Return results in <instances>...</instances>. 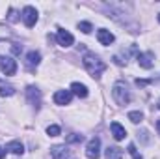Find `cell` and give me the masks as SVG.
Returning a JSON list of instances; mask_svg holds the SVG:
<instances>
[{
  "mask_svg": "<svg viewBox=\"0 0 160 159\" xmlns=\"http://www.w3.org/2000/svg\"><path fill=\"white\" fill-rule=\"evenodd\" d=\"M84 68L88 69V73H89L93 79H99L101 73L106 69V64H104L99 56H95L93 52H86V54H84Z\"/></svg>",
  "mask_w": 160,
  "mask_h": 159,
  "instance_id": "6da1fadb",
  "label": "cell"
},
{
  "mask_svg": "<svg viewBox=\"0 0 160 159\" xmlns=\"http://www.w3.org/2000/svg\"><path fill=\"white\" fill-rule=\"evenodd\" d=\"M112 96H114V99H116L118 105H127V103L130 101V92H128L127 84L121 82V80H118V82L112 86Z\"/></svg>",
  "mask_w": 160,
  "mask_h": 159,
  "instance_id": "7a4b0ae2",
  "label": "cell"
},
{
  "mask_svg": "<svg viewBox=\"0 0 160 159\" xmlns=\"http://www.w3.org/2000/svg\"><path fill=\"white\" fill-rule=\"evenodd\" d=\"M86 156H88V159H99V156H101V139L99 137H93L88 142Z\"/></svg>",
  "mask_w": 160,
  "mask_h": 159,
  "instance_id": "3957f363",
  "label": "cell"
},
{
  "mask_svg": "<svg viewBox=\"0 0 160 159\" xmlns=\"http://www.w3.org/2000/svg\"><path fill=\"white\" fill-rule=\"evenodd\" d=\"M22 21H24V25L28 26V28H32L36 23H38V9L36 8H32V6H26L24 9H22Z\"/></svg>",
  "mask_w": 160,
  "mask_h": 159,
  "instance_id": "277c9868",
  "label": "cell"
},
{
  "mask_svg": "<svg viewBox=\"0 0 160 159\" xmlns=\"http://www.w3.org/2000/svg\"><path fill=\"white\" fill-rule=\"evenodd\" d=\"M0 69L6 75H15L17 71V62L11 56H0Z\"/></svg>",
  "mask_w": 160,
  "mask_h": 159,
  "instance_id": "5b68a950",
  "label": "cell"
},
{
  "mask_svg": "<svg viewBox=\"0 0 160 159\" xmlns=\"http://www.w3.org/2000/svg\"><path fill=\"white\" fill-rule=\"evenodd\" d=\"M56 40H58V43H60L62 47H71V45L75 43L73 34H71V32H67V30H63V28H60V30H58Z\"/></svg>",
  "mask_w": 160,
  "mask_h": 159,
  "instance_id": "8992f818",
  "label": "cell"
},
{
  "mask_svg": "<svg viewBox=\"0 0 160 159\" xmlns=\"http://www.w3.org/2000/svg\"><path fill=\"white\" fill-rule=\"evenodd\" d=\"M50 156H52V159H69L71 152L65 144H58V146L50 148Z\"/></svg>",
  "mask_w": 160,
  "mask_h": 159,
  "instance_id": "52a82bcc",
  "label": "cell"
},
{
  "mask_svg": "<svg viewBox=\"0 0 160 159\" xmlns=\"http://www.w3.org/2000/svg\"><path fill=\"white\" fill-rule=\"evenodd\" d=\"M71 99H73L71 90H58V92L54 94V103H56V105H69Z\"/></svg>",
  "mask_w": 160,
  "mask_h": 159,
  "instance_id": "ba28073f",
  "label": "cell"
},
{
  "mask_svg": "<svg viewBox=\"0 0 160 159\" xmlns=\"http://www.w3.org/2000/svg\"><path fill=\"white\" fill-rule=\"evenodd\" d=\"M26 97H28V101L38 109L39 103H41V90L36 88V86H28V88H26Z\"/></svg>",
  "mask_w": 160,
  "mask_h": 159,
  "instance_id": "9c48e42d",
  "label": "cell"
},
{
  "mask_svg": "<svg viewBox=\"0 0 160 159\" xmlns=\"http://www.w3.org/2000/svg\"><path fill=\"white\" fill-rule=\"evenodd\" d=\"M138 64L145 69H151L155 66V54L153 52H140L138 54Z\"/></svg>",
  "mask_w": 160,
  "mask_h": 159,
  "instance_id": "30bf717a",
  "label": "cell"
},
{
  "mask_svg": "<svg viewBox=\"0 0 160 159\" xmlns=\"http://www.w3.org/2000/svg\"><path fill=\"white\" fill-rule=\"evenodd\" d=\"M6 152L15 154V156H22V154H24V146H22L21 140H11V142L6 144Z\"/></svg>",
  "mask_w": 160,
  "mask_h": 159,
  "instance_id": "8fae6325",
  "label": "cell"
},
{
  "mask_svg": "<svg viewBox=\"0 0 160 159\" xmlns=\"http://www.w3.org/2000/svg\"><path fill=\"white\" fill-rule=\"evenodd\" d=\"M97 40L101 45H110V43H114V34L110 32V30H104V28H101L99 32H97Z\"/></svg>",
  "mask_w": 160,
  "mask_h": 159,
  "instance_id": "7c38bea8",
  "label": "cell"
},
{
  "mask_svg": "<svg viewBox=\"0 0 160 159\" xmlns=\"http://www.w3.org/2000/svg\"><path fill=\"white\" fill-rule=\"evenodd\" d=\"M110 129H112V135H114L116 140H123V139L127 137L125 127H123L121 123H118V122H112V123H110Z\"/></svg>",
  "mask_w": 160,
  "mask_h": 159,
  "instance_id": "4fadbf2b",
  "label": "cell"
},
{
  "mask_svg": "<svg viewBox=\"0 0 160 159\" xmlns=\"http://www.w3.org/2000/svg\"><path fill=\"white\" fill-rule=\"evenodd\" d=\"M104 159H123V150L118 146H108L104 152Z\"/></svg>",
  "mask_w": 160,
  "mask_h": 159,
  "instance_id": "5bb4252c",
  "label": "cell"
},
{
  "mask_svg": "<svg viewBox=\"0 0 160 159\" xmlns=\"http://www.w3.org/2000/svg\"><path fill=\"white\" fill-rule=\"evenodd\" d=\"M39 62H41V54L38 51H30L26 54V66L28 68H36V66H39Z\"/></svg>",
  "mask_w": 160,
  "mask_h": 159,
  "instance_id": "9a60e30c",
  "label": "cell"
},
{
  "mask_svg": "<svg viewBox=\"0 0 160 159\" xmlns=\"http://www.w3.org/2000/svg\"><path fill=\"white\" fill-rule=\"evenodd\" d=\"M71 94H75L78 97H88V88L84 84H80V82H73L71 84Z\"/></svg>",
  "mask_w": 160,
  "mask_h": 159,
  "instance_id": "2e32d148",
  "label": "cell"
},
{
  "mask_svg": "<svg viewBox=\"0 0 160 159\" xmlns=\"http://www.w3.org/2000/svg\"><path fill=\"white\" fill-rule=\"evenodd\" d=\"M128 120H130L132 123H140V122L143 120V114H142L140 111H132V112H128Z\"/></svg>",
  "mask_w": 160,
  "mask_h": 159,
  "instance_id": "e0dca14e",
  "label": "cell"
},
{
  "mask_svg": "<svg viewBox=\"0 0 160 159\" xmlns=\"http://www.w3.org/2000/svg\"><path fill=\"white\" fill-rule=\"evenodd\" d=\"M15 94V88L13 86H0V96L2 97H11Z\"/></svg>",
  "mask_w": 160,
  "mask_h": 159,
  "instance_id": "ac0fdd59",
  "label": "cell"
},
{
  "mask_svg": "<svg viewBox=\"0 0 160 159\" xmlns=\"http://www.w3.org/2000/svg\"><path fill=\"white\" fill-rule=\"evenodd\" d=\"M78 30H82L84 34H89V32L93 30V26H91V23H88V21H82V23H78Z\"/></svg>",
  "mask_w": 160,
  "mask_h": 159,
  "instance_id": "d6986e66",
  "label": "cell"
},
{
  "mask_svg": "<svg viewBox=\"0 0 160 159\" xmlns=\"http://www.w3.org/2000/svg\"><path fill=\"white\" fill-rule=\"evenodd\" d=\"M47 135L48 137H58L60 135V127L58 125H48L47 127Z\"/></svg>",
  "mask_w": 160,
  "mask_h": 159,
  "instance_id": "ffe728a7",
  "label": "cell"
},
{
  "mask_svg": "<svg viewBox=\"0 0 160 159\" xmlns=\"http://www.w3.org/2000/svg\"><path fill=\"white\" fill-rule=\"evenodd\" d=\"M128 154H130L134 159H143V157H142V154L136 150V146H134V144H128Z\"/></svg>",
  "mask_w": 160,
  "mask_h": 159,
  "instance_id": "44dd1931",
  "label": "cell"
},
{
  "mask_svg": "<svg viewBox=\"0 0 160 159\" xmlns=\"http://www.w3.org/2000/svg\"><path fill=\"white\" fill-rule=\"evenodd\" d=\"M82 139H84L82 135H77V133H73V135H69V137H67V142H80Z\"/></svg>",
  "mask_w": 160,
  "mask_h": 159,
  "instance_id": "7402d4cb",
  "label": "cell"
},
{
  "mask_svg": "<svg viewBox=\"0 0 160 159\" xmlns=\"http://www.w3.org/2000/svg\"><path fill=\"white\" fill-rule=\"evenodd\" d=\"M17 13H15V9H9V21H17V17H15Z\"/></svg>",
  "mask_w": 160,
  "mask_h": 159,
  "instance_id": "603a6c76",
  "label": "cell"
},
{
  "mask_svg": "<svg viewBox=\"0 0 160 159\" xmlns=\"http://www.w3.org/2000/svg\"><path fill=\"white\" fill-rule=\"evenodd\" d=\"M149 82H151V80H142V79L136 80V84H138V86H145V84H149Z\"/></svg>",
  "mask_w": 160,
  "mask_h": 159,
  "instance_id": "cb8c5ba5",
  "label": "cell"
},
{
  "mask_svg": "<svg viewBox=\"0 0 160 159\" xmlns=\"http://www.w3.org/2000/svg\"><path fill=\"white\" fill-rule=\"evenodd\" d=\"M6 154H8V152H6V148H0V159L6 157Z\"/></svg>",
  "mask_w": 160,
  "mask_h": 159,
  "instance_id": "d4e9b609",
  "label": "cell"
},
{
  "mask_svg": "<svg viewBox=\"0 0 160 159\" xmlns=\"http://www.w3.org/2000/svg\"><path fill=\"white\" fill-rule=\"evenodd\" d=\"M157 129H158V133H160V120L157 122Z\"/></svg>",
  "mask_w": 160,
  "mask_h": 159,
  "instance_id": "484cf974",
  "label": "cell"
},
{
  "mask_svg": "<svg viewBox=\"0 0 160 159\" xmlns=\"http://www.w3.org/2000/svg\"><path fill=\"white\" fill-rule=\"evenodd\" d=\"M158 109H160V101H158Z\"/></svg>",
  "mask_w": 160,
  "mask_h": 159,
  "instance_id": "4316f807",
  "label": "cell"
},
{
  "mask_svg": "<svg viewBox=\"0 0 160 159\" xmlns=\"http://www.w3.org/2000/svg\"><path fill=\"white\" fill-rule=\"evenodd\" d=\"M158 23H160V15H158Z\"/></svg>",
  "mask_w": 160,
  "mask_h": 159,
  "instance_id": "83f0119b",
  "label": "cell"
}]
</instances>
